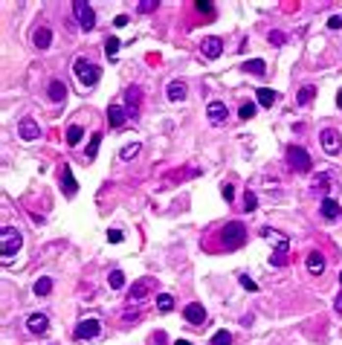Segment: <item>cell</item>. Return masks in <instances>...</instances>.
Listing matches in <instances>:
<instances>
[{"mask_svg": "<svg viewBox=\"0 0 342 345\" xmlns=\"http://www.w3.org/2000/svg\"><path fill=\"white\" fill-rule=\"evenodd\" d=\"M337 105H340V107H342V90H340V93H337Z\"/></svg>", "mask_w": 342, "mask_h": 345, "instance_id": "obj_47", "label": "cell"}, {"mask_svg": "<svg viewBox=\"0 0 342 345\" xmlns=\"http://www.w3.org/2000/svg\"><path fill=\"white\" fill-rule=\"evenodd\" d=\"M241 284H244V290H249V293H255V290H258V284L252 282V279H247V276H241Z\"/></svg>", "mask_w": 342, "mask_h": 345, "instance_id": "obj_39", "label": "cell"}, {"mask_svg": "<svg viewBox=\"0 0 342 345\" xmlns=\"http://www.w3.org/2000/svg\"><path fill=\"white\" fill-rule=\"evenodd\" d=\"M305 264H308V273H311V276H322V273H325V255H322V252H308Z\"/></svg>", "mask_w": 342, "mask_h": 345, "instance_id": "obj_17", "label": "cell"}, {"mask_svg": "<svg viewBox=\"0 0 342 345\" xmlns=\"http://www.w3.org/2000/svg\"><path fill=\"white\" fill-rule=\"evenodd\" d=\"M99 142H102V133H93V136H90V145H87V159L96 157V151H99Z\"/></svg>", "mask_w": 342, "mask_h": 345, "instance_id": "obj_33", "label": "cell"}, {"mask_svg": "<svg viewBox=\"0 0 342 345\" xmlns=\"http://www.w3.org/2000/svg\"><path fill=\"white\" fill-rule=\"evenodd\" d=\"M340 284H342V273H340Z\"/></svg>", "mask_w": 342, "mask_h": 345, "instance_id": "obj_48", "label": "cell"}, {"mask_svg": "<svg viewBox=\"0 0 342 345\" xmlns=\"http://www.w3.org/2000/svg\"><path fill=\"white\" fill-rule=\"evenodd\" d=\"M107 241H110V244H119V241H122V232H119V229H110V232H107Z\"/></svg>", "mask_w": 342, "mask_h": 345, "instance_id": "obj_40", "label": "cell"}, {"mask_svg": "<svg viewBox=\"0 0 342 345\" xmlns=\"http://www.w3.org/2000/svg\"><path fill=\"white\" fill-rule=\"evenodd\" d=\"M73 15H76V21H79V27L84 32H90L96 27V12L90 3H84V0H76L73 3Z\"/></svg>", "mask_w": 342, "mask_h": 345, "instance_id": "obj_4", "label": "cell"}, {"mask_svg": "<svg viewBox=\"0 0 342 345\" xmlns=\"http://www.w3.org/2000/svg\"><path fill=\"white\" fill-rule=\"evenodd\" d=\"M157 6H159L157 0H142V3H139V12H142V15H148V12H154Z\"/></svg>", "mask_w": 342, "mask_h": 345, "instance_id": "obj_36", "label": "cell"}, {"mask_svg": "<svg viewBox=\"0 0 342 345\" xmlns=\"http://www.w3.org/2000/svg\"><path fill=\"white\" fill-rule=\"evenodd\" d=\"M136 154H139V142H131V145H125V148H122V154H119V157H122V159H133Z\"/></svg>", "mask_w": 342, "mask_h": 345, "instance_id": "obj_32", "label": "cell"}, {"mask_svg": "<svg viewBox=\"0 0 342 345\" xmlns=\"http://www.w3.org/2000/svg\"><path fill=\"white\" fill-rule=\"evenodd\" d=\"M319 142H322V148H325L328 154H340V148H342L340 131H334V128H325V131L319 133Z\"/></svg>", "mask_w": 342, "mask_h": 345, "instance_id": "obj_8", "label": "cell"}, {"mask_svg": "<svg viewBox=\"0 0 342 345\" xmlns=\"http://www.w3.org/2000/svg\"><path fill=\"white\" fill-rule=\"evenodd\" d=\"M328 27H331V29H342V18L340 15H334V18L328 21Z\"/></svg>", "mask_w": 342, "mask_h": 345, "instance_id": "obj_41", "label": "cell"}, {"mask_svg": "<svg viewBox=\"0 0 342 345\" xmlns=\"http://www.w3.org/2000/svg\"><path fill=\"white\" fill-rule=\"evenodd\" d=\"M313 96H316V84H305V87L296 93V102L305 107V105H311V102H313Z\"/></svg>", "mask_w": 342, "mask_h": 345, "instance_id": "obj_24", "label": "cell"}, {"mask_svg": "<svg viewBox=\"0 0 342 345\" xmlns=\"http://www.w3.org/2000/svg\"><path fill=\"white\" fill-rule=\"evenodd\" d=\"M18 133H21V139H38L41 136V128H38V122L32 116H26V119L18 122Z\"/></svg>", "mask_w": 342, "mask_h": 345, "instance_id": "obj_12", "label": "cell"}, {"mask_svg": "<svg viewBox=\"0 0 342 345\" xmlns=\"http://www.w3.org/2000/svg\"><path fill=\"white\" fill-rule=\"evenodd\" d=\"M73 70H76V79H79V84H81V87H93L96 81H99V76H102V70H99L96 64L84 61V58H76Z\"/></svg>", "mask_w": 342, "mask_h": 345, "instance_id": "obj_2", "label": "cell"}, {"mask_svg": "<svg viewBox=\"0 0 342 345\" xmlns=\"http://www.w3.org/2000/svg\"><path fill=\"white\" fill-rule=\"evenodd\" d=\"M151 279H139L136 284H131V293H128V302H139V299H145L148 293H151Z\"/></svg>", "mask_w": 342, "mask_h": 345, "instance_id": "obj_15", "label": "cell"}, {"mask_svg": "<svg viewBox=\"0 0 342 345\" xmlns=\"http://www.w3.org/2000/svg\"><path fill=\"white\" fill-rule=\"evenodd\" d=\"M232 343V334L229 331H218L215 337H212V345H229Z\"/></svg>", "mask_w": 342, "mask_h": 345, "instance_id": "obj_34", "label": "cell"}, {"mask_svg": "<svg viewBox=\"0 0 342 345\" xmlns=\"http://www.w3.org/2000/svg\"><path fill=\"white\" fill-rule=\"evenodd\" d=\"M220 238H223V247H226V250H238V247L247 241V226H244V223H238V220H232V223H226V226H223Z\"/></svg>", "mask_w": 342, "mask_h": 345, "instance_id": "obj_1", "label": "cell"}, {"mask_svg": "<svg viewBox=\"0 0 342 345\" xmlns=\"http://www.w3.org/2000/svg\"><path fill=\"white\" fill-rule=\"evenodd\" d=\"M174 345H191V343H188V340H177Z\"/></svg>", "mask_w": 342, "mask_h": 345, "instance_id": "obj_46", "label": "cell"}, {"mask_svg": "<svg viewBox=\"0 0 342 345\" xmlns=\"http://www.w3.org/2000/svg\"><path fill=\"white\" fill-rule=\"evenodd\" d=\"M270 38H273V44H284V35H281V32H273Z\"/></svg>", "mask_w": 342, "mask_h": 345, "instance_id": "obj_42", "label": "cell"}, {"mask_svg": "<svg viewBox=\"0 0 342 345\" xmlns=\"http://www.w3.org/2000/svg\"><path fill=\"white\" fill-rule=\"evenodd\" d=\"M107 282H110V287H113V290H122V287H125V273H122V270H113Z\"/></svg>", "mask_w": 342, "mask_h": 345, "instance_id": "obj_29", "label": "cell"}, {"mask_svg": "<svg viewBox=\"0 0 342 345\" xmlns=\"http://www.w3.org/2000/svg\"><path fill=\"white\" fill-rule=\"evenodd\" d=\"M200 50H203L206 58H218L220 53H223V41H220L218 35H206L203 44H200Z\"/></svg>", "mask_w": 342, "mask_h": 345, "instance_id": "obj_9", "label": "cell"}, {"mask_svg": "<svg viewBox=\"0 0 342 345\" xmlns=\"http://www.w3.org/2000/svg\"><path fill=\"white\" fill-rule=\"evenodd\" d=\"M244 70L252 73V76H264V73H267V64L261 61V58H249V61L244 64Z\"/></svg>", "mask_w": 342, "mask_h": 345, "instance_id": "obj_25", "label": "cell"}, {"mask_svg": "<svg viewBox=\"0 0 342 345\" xmlns=\"http://www.w3.org/2000/svg\"><path fill=\"white\" fill-rule=\"evenodd\" d=\"M0 238H3V264H9V258L21 250L24 238H21V232H18V229H12V226H6V229L0 232Z\"/></svg>", "mask_w": 342, "mask_h": 345, "instance_id": "obj_3", "label": "cell"}, {"mask_svg": "<svg viewBox=\"0 0 342 345\" xmlns=\"http://www.w3.org/2000/svg\"><path fill=\"white\" fill-rule=\"evenodd\" d=\"M157 308H159L162 314H168V311L174 308V299H171L168 293H159V296H157Z\"/></svg>", "mask_w": 342, "mask_h": 345, "instance_id": "obj_28", "label": "cell"}, {"mask_svg": "<svg viewBox=\"0 0 342 345\" xmlns=\"http://www.w3.org/2000/svg\"><path fill=\"white\" fill-rule=\"evenodd\" d=\"M116 50H119V38H116V35H110V38L105 41V53L113 58V55H116Z\"/></svg>", "mask_w": 342, "mask_h": 345, "instance_id": "obj_31", "label": "cell"}, {"mask_svg": "<svg viewBox=\"0 0 342 345\" xmlns=\"http://www.w3.org/2000/svg\"><path fill=\"white\" fill-rule=\"evenodd\" d=\"M206 113H209V122H212V125H223V122H226V116H229V110H226V105H223V102H209Z\"/></svg>", "mask_w": 342, "mask_h": 345, "instance_id": "obj_11", "label": "cell"}, {"mask_svg": "<svg viewBox=\"0 0 342 345\" xmlns=\"http://www.w3.org/2000/svg\"><path fill=\"white\" fill-rule=\"evenodd\" d=\"M220 191H223V200H226V203H229V200L235 197V186H232V183H226V186L220 188Z\"/></svg>", "mask_w": 342, "mask_h": 345, "instance_id": "obj_38", "label": "cell"}, {"mask_svg": "<svg viewBox=\"0 0 342 345\" xmlns=\"http://www.w3.org/2000/svg\"><path fill=\"white\" fill-rule=\"evenodd\" d=\"M47 93H50V99H53V102H64V99H67V87H64V81L53 79V81H50V90H47Z\"/></svg>", "mask_w": 342, "mask_h": 345, "instance_id": "obj_22", "label": "cell"}, {"mask_svg": "<svg viewBox=\"0 0 342 345\" xmlns=\"http://www.w3.org/2000/svg\"><path fill=\"white\" fill-rule=\"evenodd\" d=\"M154 343H157V345L165 343V334H162V331H157V334H154Z\"/></svg>", "mask_w": 342, "mask_h": 345, "instance_id": "obj_43", "label": "cell"}, {"mask_svg": "<svg viewBox=\"0 0 342 345\" xmlns=\"http://www.w3.org/2000/svg\"><path fill=\"white\" fill-rule=\"evenodd\" d=\"M238 116H241L244 122H247V119H252V116H255V105H252V102H244V105L238 107Z\"/></svg>", "mask_w": 342, "mask_h": 345, "instance_id": "obj_30", "label": "cell"}, {"mask_svg": "<svg viewBox=\"0 0 342 345\" xmlns=\"http://www.w3.org/2000/svg\"><path fill=\"white\" fill-rule=\"evenodd\" d=\"M61 186H64V194H67V197H73V194L79 191V183H76L70 165H61Z\"/></svg>", "mask_w": 342, "mask_h": 345, "instance_id": "obj_18", "label": "cell"}, {"mask_svg": "<svg viewBox=\"0 0 342 345\" xmlns=\"http://www.w3.org/2000/svg\"><path fill=\"white\" fill-rule=\"evenodd\" d=\"M107 119H110L113 128H122L125 122H128V110L119 107V105H107Z\"/></svg>", "mask_w": 342, "mask_h": 345, "instance_id": "obj_20", "label": "cell"}, {"mask_svg": "<svg viewBox=\"0 0 342 345\" xmlns=\"http://www.w3.org/2000/svg\"><path fill=\"white\" fill-rule=\"evenodd\" d=\"M102 331V322L99 319H81L76 325V340H96Z\"/></svg>", "mask_w": 342, "mask_h": 345, "instance_id": "obj_7", "label": "cell"}, {"mask_svg": "<svg viewBox=\"0 0 342 345\" xmlns=\"http://www.w3.org/2000/svg\"><path fill=\"white\" fill-rule=\"evenodd\" d=\"M287 250H290V241H287V238H281L279 247H276V252L270 255V264H273V267H284V264H287Z\"/></svg>", "mask_w": 342, "mask_h": 345, "instance_id": "obj_19", "label": "cell"}, {"mask_svg": "<svg viewBox=\"0 0 342 345\" xmlns=\"http://www.w3.org/2000/svg\"><path fill=\"white\" fill-rule=\"evenodd\" d=\"M334 305H337V311H340V314H342V293H340V296H337V302H334Z\"/></svg>", "mask_w": 342, "mask_h": 345, "instance_id": "obj_45", "label": "cell"}, {"mask_svg": "<svg viewBox=\"0 0 342 345\" xmlns=\"http://www.w3.org/2000/svg\"><path fill=\"white\" fill-rule=\"evenodd\" d=\"M255 206H258V197H255L252 191H247V194H244V212H252Z\"/></svg>", "mask_w": 342, "mask_h": 345, "instance_id": "obj_35", "label": "cell"}, {"mask_svg": "<svg viewBox=\"0 0 342 345\" xmlns=\"http://www.w3.org/2000/svg\"><path fill=\"white\" fill-rule=\"evenodd\" d=\"M287 162H290L296 171H311V168H313L311 154H308L302 145H290V148H287Z\"/></svg>", "mask_w": 342, "mask_h": 345, "instance_id": "obj_5", "label": "cell"}, {"mask_svg": "<svg viewBox=\"0 0 342 345\" xmlns=\"http://www.w3.org/2000/svg\"><path fill=\"white\" fill-rule=\"evenodd\" d=\"M81 125H70L67 128V145H79V139H81Z\"/></svg>", "mask_w": 342, "mask_h": 345, "instance_id": "obj_27", "label": "cell"}, {"mask_svg": "<svg viewBox=\"0 0 342 345\" xmlns=\"http://www.w3.org/2000/svg\"><path fill=\"white\" fill-rule=\"evenodd\" d=\"M32 41H35V47H38V50H47V47H50V41H53V32L47 29V27H38L35 35H32Z\"/></svg>", "mask_w": 342, "mask_h": 345, "instance_id": "obj_21", "label": "cell"}, {"mask_svg": "<svg viewBox=\"0 0 342 345\" xmlns=\"http://www.w3.org/2000/svg\"><path fill=\"white\" fill-rule=\"evenodd\" d=\"M319 215L325 220H337L342 215V209H340V203L334 200V197H322V206H319Z\"/></svg>", "mask_w": 342, "mask_h": 345, "instance_id": "obj_14", "label": "cell"}, {"mask_svg": "<svg viewBox=\"0 0 342 345\" xmlns=\"http://www.w3.org/2000/svg\"><path fill=\"white\" fill-rule=\"evenodd\" d=\"M165 96H168V102H183V99L188 96V84L186 81H180V79H174V81H168Z\"/></svg>", "mask_w": 342, "mask_h": 345, "instance_id": "obj_10", "label": "cell"}, {"mask_svg": "<svg viewBox=\"0 0 342 345\" xmlns=\"http://www.w3.org/2000/svg\"><path fill=\"white\" fill-rule=\"evenodd\" d=\"M113 24H116V27H125V24H128V18H125V15H116V21H113Z\"/></svg>", "mask_w": 342, "mask_h": 345, "instance_id": "obj_44", "label": "cell"}, {"mask_svg": "<svg viewBox=\"0 0 342 345\" xmlns=\"http://www.w3.org/2000/svg\"><path fill=\"white\" fill-rule=\"evenodd\" d=\"M194 6H197V12H203V15H209V12H212V6H215V3H209V0H197V3H194Z\"/></svg>", "mask_w": 342, "mask_h": 345, "instance_id": "obj_37", "label": "cell"}, {"mask_svg": "<svg viewBox=\"0 0 342 345\" xmlns=\"http://www.w3.org/2000/svg\"><path fill=\"white\" fill-rule=\"evenodd\" d=\"M258 105L261 107H270V105H276V99H279V93L276 90H267V87H258Z\"/></svg>", "mask_w": 342, "mask_h": 345, "instance_id": "obj_23", "label": "cell"}, {"mask_svg": "<svg viewBox=\"0 0 342 345\" xmlns=\"http://www.w3.org/2000/svg\"><path fill=\"white\" fill-rule=\"evenodd\" d=\"M50 290H53V279L50 276H41L35 282V296H50Z\"/></svg>", "mask_w": 342, "mask_h": 345, "instance_id": "obj_26", "label": "cell"}, {"mask_svg": "<svg viewBox=\"0 0 342 345\" xmlns=\"http://www.w3.org/2000/svg\"><path fill=\"white\" fill-rule=\"evenodd\" d=\"M26 328H29V334H47L50 331V319L44 314H32V316H26Z\"/></svg>", "mask_w": 342, "mask_h": 345, "instance_id": "obj_13", "label": "cell"}, {"mask_svg": "<svg viewBox=\"0 0 342 345\" xmlns=\"http://www.w3.org/2000/svg\"><path fill=\"white\" fill-rule=\"evenodd\" d=\"M183 316H186L191 325H203L206 322V311H203V305H197V302H191L183 308Z\"/></svg>", "mask_w": 342, "mask_h": 345, "instance_id": "obj_16", "label": "cell"}, {"mask_svg": "<svg viewBox=\"0 0 342 345\" xmlns=\"http://www.w3.org/2000/svg\"><path fill=\"white\" fill-rule=\"evenodd\" d=\"M139 105H142V90H139L136 84H131V87L125 90V110H128L131 119L139 116Z\"/></svg>", "mask_w": 342, "mask_h": 345, "instance_id": "obj_6", "label": "cell"}]
</instances>
